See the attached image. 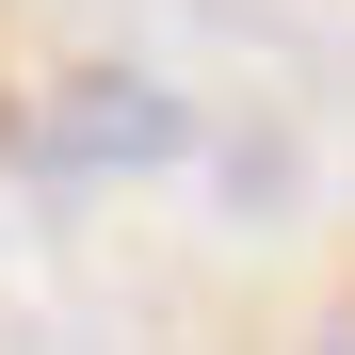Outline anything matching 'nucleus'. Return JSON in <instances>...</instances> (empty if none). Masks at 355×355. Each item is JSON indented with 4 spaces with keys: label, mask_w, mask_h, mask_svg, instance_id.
I'll use <instances>...</instances> for the list:
<instances>
[{
    "label": "nucleus",
    "mask_w": 355,
    "mask_h": 355,
    "mask_svg": "<svg viewBox=\"0 0 355 355\" xmlns=\"http://www.w3.org/2000/svg\"><path fill=\"white\" fill-rule=\"evenodd\" d=\"M323 355H355V307H339V339H323Z\"/></svg>",
    "instance_id": "1"
}]
</instances>
